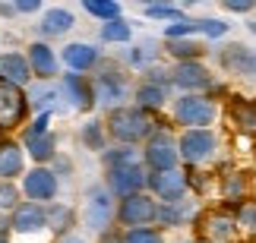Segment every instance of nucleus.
<instances>
[{
    "instance_id": "1",
    "label": "nucleus",
    "mask_w": 256,
    "mask_h": 243,
    "mask_svg": "<svg viewBox=\"0 0 256 243\" xmlns=\"http://www.w3.org/2000/svg\"><path fill=\"white\" fill-rule=\"evenodd\" d=\"M108 130H111V136L117 142L136 145L142 139L149 142V136L155 133V123H152V117L142 108H114L111 120H108Z\"/></svg>"
},
{
    "instance_id": "2",
    "label": "nucleus",
    "mask_w": 256,
    "mask_h": 243,
    "mask_svg": "<svg viewBox=\"0 0 256 243\" xmlns=\"http://www.w3.org/2000/svg\"><path fill=\"white\" fill-rule=\"evenodd\" d=\"M215 117H218V108L206 95H184L174 101V120L186 130H209Z\"/></svg>"
},
{
    "instance_id": "3",
    "label": "nucleus",
    "mask_w": 256,
    "mask_h": 243,
    "mask_svg": "<svg viewBox=\"0 0 256 243\" xmlns=\"http://www.w3.org/2000/svg\"><path fill=\"white\" fill-rule=\"evenodd\" d=\"M146 168L149 174H164V171H177V164H180V152H177V139L168 133V130H158L149 136V142H146Z\"/></svg>"
},
{
    "instance_id": "4",
    "label": "nucleus",
    "mask_w": 256,
    "mask_h": 243,
    "mask_svg": "<svg viewBox=\"0 0 256 243\" xmlns=\"http://www.w3.org/2000/svg\"><path fill=\"white\" fill-rule=\"evenodd\" d=\"M215 149H218V139H215L212 130H186L180 139H177V152H180V161L196 168V164L209 161Z\"/></svg>"
},
{
    "instance_id": "5",
    "label": "nucleus",
    "mask_w": 256,
    "mask_h": 243,
    "mask_svg": "<svg viewBox=\"0 0 256 243\" xmlns=\"http://www.w3.org/2000/svg\"><path fill=\"white\" fill-rule=\"evenodd\" d=\"M149 187V171L142 164H120V168H108V190L114 196H136Z\"/></svg>"
},
{
    "instance_id": "6",
    "label": "nucleus",
    "mask_w": 256,
    "mask_h": 243,
    "mask_svg": "<svg viewBox=\"0 0 256 243\" xmlns=\"http://www.w3.org/2000/svg\"><path fill=\"white\" fill-rule=\"evenodd\" d=\"M117 218H120L124 228H152V221L158 218V202L146 193H136V196H126L117 209Z\"/></svg>"
},
{
    "instance_id": "7",
    "label": "nucleus",
    "mask_w": 256,
    "mask_h": 243,
    "mask_svg": "<svg viewBox=\"0 0 256 243\" xmlns=\"http://www.w3.org/2000/svg\"><path fill=\"white\" fill-rule=\"evenodd\" d=\"M149 190L155 199H162V206L168 202H184L186 190H190V177L184 171H164V174H149Z\"/></svg>"
},
{
    "instance_id": "8",
    "label": "nucleus",
    "mask_w": 256,
    "mask_h": 243,
    "mask_svg": "<svg viewBox=\"0 0 256 243\" xmlns=\"http://www.w3.org/2000/svg\"><path fill=\"white\" fill-rule=\"evenodd\" d=\"M111 218H114L111 190H108V187H95V190H88V199H86V225H88V231L102 234V231H108Z\"/></svg>"
},
{
    "instance_id": "9",
    "label": "nucleus",
    "mask_w": 256,
    "mask_h": 243,
    "mask_svg": "<svg viewBox=\"0 0 256 243\" xmlns=\"http://www.w3.org/2000/svg\"><path fill=\"white\" fill-rule=\"evenodd\" d=\"M171 82L177 89H184L186 95H200L202 89L212 85V76L200 60H186V63H177L171 70Z\"/></svg>"
},
{
    "instance_id": "10",
    "label": "nucleus",
    "mask_w": 256,
    "mask_h": 243,
    "mask_svg": "<svg viewBox=\"0 0 256 243\" xmlns=\"http://www.w3.org/2000/svg\"><path fill=\"white\" fill-rule=\"evenodd\" d=\"M238 237V221L228 212H209L202 218V240L206 243H234Z\"/></svg>"
},
{
    "instance_id": "11",
    "label": "nucleus",
    "mask_w": 256,
    "mask_h": 243,
    "mask_svg": "<svg viewBox=\"0 0 256 243\" xmlns=\"http://www.w3.org/2000/svg\"><path fill=\"white\" fill-rule=\"evenodd\" d=\"M26 114V98L19 85L0 79V126H16Z\"/></svg>"
},
{
    "instance_id": "12",
    "label": "nucleus",
    "mask_w": 256,
    "mask_h": 243,
    "mask_svg": "<svg viewBox=\"0 0 256 243\" xmlns=\"http://www.w3.org/2000/svg\"><path fill=\"white\" fill-rule=\"evenodd\" d=\"M124 95H126V82H124L120 73H102L95 79V89H92V98L95 101L117 104V101H124Z\"/></svg>"
},
{
    "instance_id": "13",
    "label": "nucleus",
    "mask_w": 256,
    "mask_h": 243,
    "mask_svg": "<svg viewBox=\"0 0 256 243\" xmlns=\"http://www.w3.org/2000/svg\"><path fill=\"white\" fill-rule=\"evenodd\" d=\"M48 225V215L44 209L38 206V202H26V206H19L13 212V228L19 234H32V231H42Z\"/></svg>"
},
{
    "instance_id": "14",
    "label": "nucleus",
    "mask_w": 256,
    "mask_h": 243,
    "mask_svg": "<svg viewBox=\"0 0 256 243\" xmlns=\"http://www.w3.org/2000/svg\"><path fill=\"white\" fill-rule=\"evenodd\" d=\"M26 193H28V199H35V202L54 199V193H57V177H54L51 171L38 168V171H32V174L26 177Z\"/></svg>"
},
{
    "instance_id": "15",
    "label": "nucleus",
    "mask_w": 256,
    "mask_h": 243,
    "mask_svg": "<svg viewBox=\"0 0 256 243\" xmlns=\"http://www.w3.org/2000/svg\"><path fill=\"white\" fill-rule=\"evenodd\" d=\"M64 60L73 73H82V70H92L98 63V47L86 44V41H76V44H66L64 47Z\"/></svg>"
},
{
    "instance_id": "16",
    "label": "nucleus",
    "mask_w": 256,
    "mask_h": 243,
    "mask_svg": "<svg viewBox=\"0 0 256 243\" xmlns=\"http://www.w3.org/2000/svg\"><path fill=\"white\" fill-rule=\"evenodd\" d=\"M0 79H6L13 85L28 82V60L19 57V54H13V51L4 54V57H0Z\"/></svg>"
},
{
    "instance_id": "17",
    "label": "nucleus",
    "mask_w": 256,
    "mask_h": 243,
    "mask_svg": "<svg viewBox=\"0 0 256 243\" xmlns=\"http://www.w3.org/2000/svg\"><path fill=\"white\" fill-rule=\"evenodd\" d=\"M247 193H250L247 174H224V177H222V199L224 202L240 206V202H247Z\"/></svg>"
},
{
    "instance_id": "18",
    "label": "nucleus",
    "mask_w": 256,
    "mask_h": 243,
    "mask_svg": "<svg viewBox=\"0 0 256 243\" xmlns=\"http://www.w3.org/2000/svg\"><path fill=\"white\" fill-rule=\"evenodd\" d=\"M250 57H253L250 47H244V44H228V47H224V51L218 54V60H222V66H224L228 73H240V76H247Z\"/></svg>"
},
{
    "instance_id": "19",
    "label": "nucleus",
    "mask_w": 256,
    "mask_h": 243,
    "mask_svg": "<svg viewBox=\"0 0 256 243\" xmlns=\"http://www.w3.org/2000/svg\"><path fill=\"white\" fill-rule=\"evenodd\" d=\"M28 66L35 70V76H54V70H57V57H54V51H51L48 44L35 41L32 47H28Z\"/></svg>"
},
{
    "instance_id": "20",
    "label": "nucleus",
    "mask_w": 256,
    "mask_h": 243,
    "mask_svg": "<svg viewBox=\"0 0 256 243\" xmlns=\"http://www.w3.org/2000/svg\"><path fill=\"white\" fill-rule=\"evenodd\" d=\"M60 89L66 92V98L73 101V108H88V104H92V89L86 85L82 76L66 73V76H64V82H60Z\"/></svg>"
},
{
    "instance_id": "21",
    "label": "nucleus",
    "mask_w": 256,
    "mask_h": 243,
    "mask_svg": "<svg viewBox=\"0 0 256 243\" xmlns=\"http://www.w3.org/2000/svg\"><path fill=\"white\" fill-rule=\"evenodd\" d=\"M136 108H142L146 114L149 111H158V108H164V101H168V89L164 85H155V82H142L140 89H136Z\"/></svg>"
},
{
    "instance_id": "22",
    "label": "nucleus",
    "mask_w": 256,
    "mask_h": 243,
    "mask_svg": "<svg viewBox=\"0 0 256 243\" xmlns=\"http://www.w3.org/2000/svg\"><path fill=\"white\" fill-rule=\"evenodd\" d=\"M22 171V149L13 142H4L0 145V180H10Z\"/></svg>"
},
{
    "instance_id": "23",
    "label": "nucleus",
    "mask_w": 256,
    "mask_h": 243,
    "mask_svg": "<svg viewBox=\"0 0 256 243\" xmlns=\"http://www.w3.org/2000/svg\"><path fill=\"white\" fill-rule=\"evenodd\" d=\"M66 28H73V13L70 9H48L44 13V19H42V35H64Z\"/></svg>"
},
{
    "instance_id": "24",
    "label": "nucleus",
    "mask_w": 256,
    "mask_h": 243,
    "mask_svg": "<svg viewBox=\"0 0 256 243\" xmlns=\"http://www.w3.org/2000/svg\"><path fill=\"white\" fill-rule=\"evenodd\" d=\"M186 218H193V206H186V202H168V206H158V218L155 221L164 228H177Z\"/></svg>"
},
{
    "instance_id": "25",
    "label": "nucleus",
    "mask_w": 256,
    "mask_h": 243,
    "mask_svg": "<svg viewBox=\"0 0 256 243\" xmlns=\"http://www.w3.org/2000/svg\"><path fill=\"white\" fill-rule=\"evenodd\" d=\"M168 54L174 57L177 63H186V60H200V54H202V44L190 41V38H184V41H168Z\"/></svg>"
},
{
    "instance_id": "26",
    "label": "nucleus",
    "mask_w": 256,
    "mask_h": 243,
    "mask_svg": "<svg viewBox=\"0 0 256 243\" xmlns=\"http://www.w3.org/2000/svg\"><path fill=\"white\" fill-rule=\"evenodd\" d=\"M82 6H86V13L104 19V22L120 19V3H114V0H82Z\"/></svg>"
},
{
    "instance_id": "27",
    "label": "nucleus",
    "mask_w": 256,
    "mask_h": 243,
    "mask_svg": "<svg viewBox=\"0 0 256 243\" xmlns=\"http://www.w3.org/2000/svg\"><path fill=\"white\" fill-rule=\"evenodd\" d=\"M130 35H133V28H130V22H124V19H111V22L102 25V38H104V41L124 44V41H130Z\"/></svg>"
},
{
    "instance_id": "28",
    "label": "nucleus",
    "mask_w": 256,
    "mask_h": 243,
    "mask_svg": "<svg viewBox=\"0 0 256 243\" xmlns=\"http://www.w3.org/2000/svg\"><path fill=\"white\" fill-rule=\"evenodd\" d=\"M28 145V155H32L35 161H48L54 155V136L44 133V136H35V139H26Z\"/></svg>"
},
{
    "instance_id": "29",
    "label": "nucleus",
    "mask_w": 256,
    "mask_h": 243,
    "mask_svg": "<svg viewBox=\"0 0 256 243\" xmlns=\"http://www.w3.org/2000/svg\"><path fill=\"white\" fill-rule=\"evenodd\" d=\"M234 221H238V228H244L247 234L256 237V202H253V199L240 202L238 212H234Z\"/></svg>"
},
{
    "instance_id": "30",
    "label": "nucleus",
    "mask_w": 256,
    "mask_h": 243,
    "mask_svg": "<svg viewBox=\"0 0 256 243\" xmlns=\"http://www.w3.org/2000/svg\"><path fill=\"white\" fill-rule=\"evenodd\" d=\"M196 32H200V28H196V19H180V22L164 25V38H168V41H184V38H190Z\"/></svg>"
},
{
    "instance_id": "31",
    "label": "nucleus",
    "mask_w": 256,
    "mask_h": 243,
    "mask_svg": "<svg viewBox=\"0 0 256 243\" xmlns=\"http://www.w3.org/2000/svg\"><path fill=\"white\" fill-rule=\"evenodd\" d=\"M124 243H164V234L158 228H133L124 234Z\"/></svg>"
},
{
    "instance_id": "32",
    "label": "nucleus",
    "mask_w": 256,
    "mask_h": 243,
    "mask_svg": "<svg viewBox=\"0 0 256 243\" xmlns=\"http://www.w3.org/2000/svg\"><path fill=\"white\" fill-rule=\"evenodd\" d=\"M104 164H108V168H120V164H140V158H136L133 145H120V149H114V152L104 155Z\"/></svg>"
},
{
    "instance_id": "33",
    "label": "nucleus",
    "mask_w": 256,
    "mask_h": 243,
    "mask_svg": "<svg viewBox=\"0 0 256 243\" xmlns=\"http://www.w3.org/2000/svg\"><path fill=\"white\" fill-rule=\"evenodd\" d=\"M146 16H149V19H168V22H180V19H186L180 6H168V3H152V6H146Z\"/></svg>"
},
{
    "instance_id": "34",
    "label": "nucleus",
    "mask_w": 256,
    "mask_h": 243,
    "mask_svg": "<svg viewBox=\"0 0 256 243\" xmlns=\"http://www.w3.org/2000/svg\"><path fill=\"white\" fill-rule=\"evenodd\" d=\"M234 123H238L244 133H256V111H253V104H234Z\"/></svg>"
},
{
    "instance_id": "35",
    "label": "nucleus",
    "mask_w": 256,
    "mask_h": 243,
    "mask_svg": "<svg viewBox=\"0 0 256 243\" xmlns=\"http://www.w3.org/2000/svg\"><path fill=\"white\" fill-rule=\"evenodd\" d=\"M196 28H200V35L212 38V41L228 35V22H224V19H196Z\"/></svg>"
},
{
    "instance_id": "36",
    "label": "nucleus",
    "mask_w": 256,
    "mask_h": 243,
    "mask_svg": "<svg viewBox=\"0 0 256 243\" xmlns=\"http://www.w3.org/2000/svg\"><path fill=\"white\" fill-rule=\"evenodd\" d=\"M82 139L92 145V149H102L104 145V130H102V123H86V130H82Z\"/></svg>"
},
{
    "instance_id": "37",
    "label": "nucleus",
    "mask_w": 256,
    "mask_h": 243,
    "mask_svg": "<svg viewBox=\"0 0 256 243\" xmlns=\"http://www.w3.org/2000/svg\"><path fill=\"white\" fill-rule=\"evenodd\" d=\"M57 98H60L57 89H42V85H38V89L32 92V104H35V108H51V101H57Z\"/></svg>"
},
{
    "instance_id": "38",
    "label": "nucleus",
    "mask_w": 256,
    "mask_h": 243,
    "mask_svg": "<svg viewBox=\"0 0 256 243\" xmlns=\"http://www.w3.org/2000/svg\"><path fill=\"white\" fill-rule=\"evenodd\" d=\"M222 6H224V9H231V13H250V9H256L253 0H224Z\"/></svg>"
},
{
    "instance_id": "39",
    "label": "nucleus",
    "mask_w": 256,
    "mask_h": 243,
    "mask_svg": "<svg viewBox=\"0 0 256 243\" xmlns=\"http://www.w3.org/2000/svg\"><path fill=\"white\" fill-rule=\"evenodd\" d=\"M44 133H48V114H42V117L35 120V126L26 133V139H35V136H44Z\"/></svg>"
},
{
    "instance_id": "40",
    "label": "nucleus",
    "mask_w": 256,
    "mask_h": 243,
    "mask_svg": "<svg viewBox=\"0 0 256 243\" xmlns=\"http://www.w3.org/2000/svg\"><path fill=\"white\" fill-rule=\"evenodd\" d=\"M13 199H16V193H13V187H0V206H13Z\"/></svg>"
},
{
    "instance_id": "41",
    "label": "nucleus",
    "mask_w": 256,
    "mask_h": 243,
    "mask_svg": "<svg viewBox=\"0 0 256 243\" xmlns=\"http://www.w3.org/2000/svg\"><path fill=\"white\" fill-rule=\"evenodd\" d=\"M38 6H42L38 0H19V3H16V9H22V13H35Z\"/></svg>"
},
{
    "instance_id": "42",
    "label": "nucleus",
    "mask_w": 256,
    "mask_h": 243,
    "mask_svg": "<svg viewBox=\"0 0 256 243\" xmlns=\"http://www.w3.org/2000/svg\"><path fill=\"white\" fill-rule=\"evenodd\" d=\"M247 76H250V79H256V51H253V57H250V66H247Z\"/></svg>"
},
{
    "instance_id": "43",
    "label": "nucleus",
    "mask_w": 256,
    "mask_h": 243,
    "mask_svg": "<svg viewBox=\"0 0 256 243\" xmlns=\"http://www.w3.org/2000/svg\"><path fill=\"white\" fill-rule=\"evenodd\" d=\"M60 243H86L82 237H66V240H60Z\"/></svg>"
},
{
    "instance_id": "44",
    "label": "nucleus",
    "mask_w": 256,
    "mask_h": 243,
    "mask_svg": "<svg viewBox=\"0 0 256 243\" xmlns=\"http://www.w3.org/2000/svg\"><path fill=\"white\" fill-rule=\"evenodd\" d=\"M0 243H6V240H4V237H0Z\"/></svg>"
},
{
    "instance_id": "45",
    "label": "nucleus",
    "mask_w": 256,
    "mask_h": 243,
    "mask_svg": "<svg viewBox=\"0 0 256 243\" xmlns=\"http://www.w3.org/2000/svg\"><path fill=\"white\" fill-rule=\"evenodd\" d=\"M253 111H256V101H253Z\"/></svg>"
}]
</instances>
